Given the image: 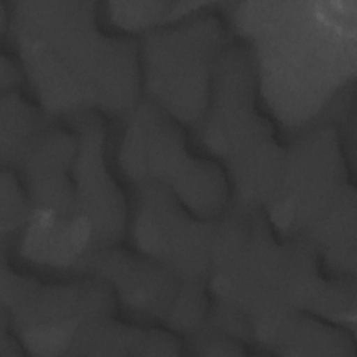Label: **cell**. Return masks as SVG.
<instances>
[{"instance_id": "2", "label": "cell", "mask_w": 357, "mask_h": 357, "mask_svg": "<svg viewBox=\"0 0 357 357\" xmlns=\"http://www.w3.org/2000/svg\"><path fill=\"white\" fill-rule=\"evenodd\" d=\"M92 0L11 3L8 32L32 99L52 121L121 117L141 99L138 39L112 32Z\"/></svg>"}, {"instance_id": "6", "label": "cell", "mask_w": 357, "mask_h": 357, "mask_svg": "<svg viewBox=\"0 0 357 357\" xmlns=\"http://www.w3.org/2000/svg\"><path fill=\"white\" fill-rule=\"evenodd\" d=\"M114 165L132 188L162 184L198 216L218 219L230 206L220 166L195 151L187 128L146 99L120 117Z\"/></svg>"}, {"instance_id": "8", "label": "cell", "mask_w": 357, "mask_h": 357, "mask_svg": "<svg viewBox=\"0 0 357 357\" xmlns=\"http://www.w3.org/2000/svg\"><path fill=\"white\" fill-rule=\"evenodd\" d=\"M77 146L70 126L50 121L14 166L28 195L29 218L11 245L26 264L67 276L78 264L73 174Z\"/></svg>"}, {"instance_id": "10", "label": "cell", "mask_w": 357, "mask_h": 357, "mask_svg": "<svg viewBox=\"0 0 357 357\" xmlns=\"http://www.w3.org/2000/svg\"><path fill=\"white\" fill-rule=\"evenodd\" d=\"M218 219L191 212L167 187L132 188L130 247L172 272L180 283H206Z\"/></svg>"}, {"instance_id": "4", "label": "cell", "mask_w": 357, "mask_h": 357, "mask_svg": "<svg viewBox=\"0 0 357 357\" xmlns=\"http://www.w3.org/2000/svg\"><path fill=\"white\" fill-rule=\"evenodd\" d=\"M351 166L335 123L293 135L265 213L280 236L311 245L332 273L356 278L357 195Z\"/></svg>"}, {"instance_id": "11", "label": "cell", "mask_w": 357, "mask_h": 357, "mask_svg": "<svg viewBox=\"0 0 357 357\" xmlns=\"http://www.w3.org/2000/svg\"><path fill=\"white\" fill-rule=\"evenodd\" d=\"M61 123L75 131L78 141L73 174L74 247L79 264L96 250L123 243L127 236L130 201L112 170L106 117L85 113Z\"/></svg>"}, {"instance_id": "15", "label": "cell", "mask_w": 357, "mask_h": 357, "mask_svg": "<svg viewBox=\"0 0 357 357\" xmlns=\"http://www.w3.org/2000/svg\"><path fill=\"white\" fill-rule=\"evenodd\" d=\"M218 3L215 1H107L105 14L117 32L141 35L187 20Z\"/></svg>"}, {"instance_id": "19", "label": "cell", "mask_w": 357, "mask_h": 357, "mask_svg": "<svg viewBox=\"0 0 357 357\" xmlns=\"http://www.w3.org/2000/svg\"><path fill=\"white\" fill-rule=\"evenodd\" d=\"M185 339L188 353L195 356H244L245 346H251L211 326H204Z\"/></svg>"}, {"instance_id": "9", "label": "cell", "mask_w": 357, "mask_h": 357, "mask_svg": "<svg viewBox=\"0 0 357 357\" xmlns=\"http://www.w3.org/2000/svg\"><path fill=\"white\" fill-rule=\"evenodd\" d=\"M0 293L1 321L33 356H68L84 326L119 311L103 280L88 275L40 279L14 266L4 245Z\"/></svg>"}, {"instance_id": "17", "label": "cell", "mask_w": 357, "mask_h": 357, "mask_svg": "<svg viewBox=\"0 0 357 357\" xmlns=\"http://www.w3.org/2000/svg\"><path fill=\"white\" fill-rule=\"evenodd\" d=\"M211 303L206 283H180L177 296L162 326L187 337L204 328Z\"/></svg>"}, {"instance_id": "5", "label": "cell", "mask_w": 357, "mask_h": 357, "mask_svg": "<svg viewBox=\"0 0 357 357\" xmlns=\"http://www.w3.org/2000/svg\"><path fill=\"white\" fill-rule=\"evenodd\" d=\"M204 155L223 170L230 205L266 209L286 153L279 126L264 107L251 56L230 40L215 71L208 110L194 130Z\"/></svg>"}, {"instance_id": "16", "label": "cell", "mask_w": 357, "mask_h": 357, "mask_svg": "<svg viewBox=\"0 0 357 357\" xmlns=\"http://www.w3.org/2000/svg\"><path fill=\"white\" fill-rule=\"evenodd\" d=\"M50 121L21 89L1 92V166L14 167Z\"/></svg>"}, {"instance_id": "20", "label": "cell", "mask_w": 357, "mask_h": 357, "mask_svg": "<svg viewBox=\"0 0 357 357\" xmlns=\"http://www.w3.org/2000/svg\"><path fill=\"white\" fill-rule=\"evenodd\" d=\"M25 81L22 70L17 59H8L7 54L1 56V92L21 89V84Z\"/></svg>"}, {"instance_id": "7", "label": "cell", "mask_w": 357, "mask_h": 357, "mask_svg": "<svg viewBox=\"0 0 357 357\" xmlns=\"http://www.w3.org/2000/svg\"><path fill=\"white\" fill-rule=\"evenodd\" d=\"M216 6L137 38L142 99L187 130L208 110L216 66L230 42Z\"/></svg>"}, {"instance_id": "14", "label": "cell", "mask_w": 357, "mask_h": 357, "mask_svg": "<svg viewBox=\"0 0 357 357\" xmlns=\"http://www.w3.org/2000/svg\"><path fill=\"white\" fill-rule=\"evenodd\" d=\"M257 346L280 356H356L353 331L312 314L280 319L258 339Z\"/></svg>"}, {"instance_id": "12", "label": "cell", "mask_w": 357, "mask_h": 357, "mask_svg": "<svg viewBox=\"0 0 357 357\" xmlns=\"http://www.w3.org/2000/svg\"><path fill=\"white\" fill-rule=\"evenodd\" d=\"M74 275L103 280L113 290L119 310L146 324L162 325L180 287L172 272L121 243L85 257Z\"/></svg>"}, {"instance_id": "13", "label": "cell", "mask_w": 357, "mask_h": 357, "mask_svg": "<svg viewBox=\"0 0 357 357\" xmlns=\"http://www.w3.org/2000/svg\"><path fill=\"white\" fill-rule=\"evenodd\" d=\"M183 346L181 337L162 325L124 322L116 314L84 326L68 356H178Z\"/></svg>"}, {"instance_id": "3", "label": "cell", "mask_w": 357, "mask_h": 357, "mask_svg": "<svg viewBox=\"0 0 357 357\" xmlns=\"http://www.w3.org/2000/svg\"><path fill=\"white\" fill-rule=\"evenodd\" d=\"M206 287L215 304L245 321L254 346L294 314L354 332L356 278L332 273L311 245L280 236L264 209L230 205L218 218Z\"/></svg>"}, {"instance_id": "1", "label": "cell", "mask_w": 357, "mask_h": 357, "mask_svg": "<svg viewBox=\"0 0 357 357\" xmlns=\"http://www.w3.org/2000/svg\"><path fill=\"white\" fill-rule=\"evenodd\" d=\"M237 42L248 50L261 102L293 135L339 123L354 107L356 0L229 3Z\"/></svg>"}, {"instance_id": "18", "label": "cell", "mask_w": 357, "mask_h": 357, "mask_svg": "<svg viewBox=\"0 0 357 357\" xmlns=\"http://www.w3.org/2000/svg\"><path fill=\"white\" fill-rule=\"evenodd\" d=\"M29 218V201L18 172L1 166V238L14 243Z\"/></svg>"}]
</instances>
